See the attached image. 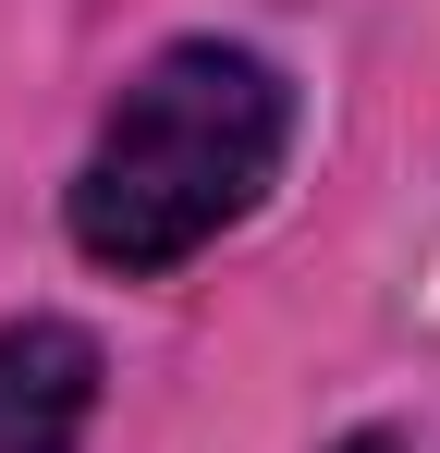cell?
Returning <instances> with one entry per match:
<instances>
[{
  "label": "cell",
  "instance_id": "obj_1",
  "mask_svg": "<svg viewBox=\"0 0 440 453\" xmlns=\"http://www.w3.org/2000/svg\"><path fill=\"white\" fill-rule=\"evenodd\" d=\"M293 159V74L245 37H171L98 123V148L73 172L62 221L98 270L159 282L184 257H209Z\"/></svg>",
  "mask_w": 440,
  "mask_h": 453
},
{
  "label": "cell",
  "instance_id": "obj_2",
  "mask_svg": "<svg viewBox=\"0 0 440 453\" xmlns=\"http://www.w3.org/2000/svg\"><path fill=\"white\" fill-rule=\"evenodd\" d=\"M98 417V343L73 319H12L0 331V453H73Z\"/></svg>",
  "mask_w": 440,
  "mask_h": 453
},
{
  "label": "cell",
  "instance_id": "obj_3",
  "mask_svg": "<svg viewBox=\"0 0 440 453\" xmlns=\"http://www.w3.org/2000/svg\"><path fill=\"white\" fill-rule=\"evenodd\" d=\"M330 453H404V441H391V429H355V441H330Z\"/></svg>",
  "mask_w": 440,
  "mask_h": 453
}]
</instances>
